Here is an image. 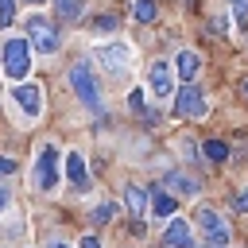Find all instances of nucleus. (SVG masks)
<instances>
[{
  "label": "nucleus",
  "instance_id": "obj_1",
  "mask_svg": "<svg viewBox=\"0 0 248 248\" xmlns=\"http://www.w3.org/2000/svg\"><path fill=\"white\" fill-rule=\"evenodd\" d=\"M31 39H8L4 43V70H8V78H16V81H23L27 78V70H31Z\"/></svg>",
  "mask_w": 248,
  "mask_h": 248
},
{
  "label": "nucleus",
  "instance_id": "obj_2",
  "mask_svg": "<svg viewBox=\"0 0 248 248\" xmlns=\"http://www.w3.org/2000/svg\"><path fill=\"white\" fill-rule=\"evenodd\" d=\"M70 85H74V93H78L89 108H101V93H97V81H93V74H89V62H78V66L70 70Z\"/></svg>",
  "mask_w": 248,
  "mask_h": 248
},
{
  "label": "nucleus",
  "instance_id": "obj_3",
  "mask_svg": "<svg viewBox=\"0 0 248 248\" xmlns=\"http://www.w3.org/2000/svg\"><path fill=\"white\" fill-rule=\"evenodd\" d=\"M27 39H31V46H35L39 54H54V50H58V35H54V27H50L43 16H31V19H27Z\"/></svg>",
  "mask_w": 248,
  "mask_h": 248
},
{
  "label": "nucleus",
  "instance_id": "obj_4",
  "mask_svg": "<svg viewBox=\"0 0 248 248\" xmlns=\"http://www.w3.org/2000/svg\"><path fill=\"white\" fill-rule=\"evenodd\" d=\"M198 229L205 232L209 248H225V244H229V225H225L221 213H213V209H198Z\"/></svg>",
  "mask_w": 248,
  "mask_h": 248
},
{
  "label": "nucleus",
  "instance_id": "obj_5",
  "mask_svg": "<svg viewBox=\"0 0 248 248\" xmlns=\"http://www.w3.org/2000/svg\"><path fill=\"white\" fill-rule=\"evenodd\" d=\"M205 93L198 85H182L174 93V116H205Z\"/></svg>",
  "mask_w": 248,
  "mask_h": 248
},
{
  "label": "nucleus",
  "instance_id": "obj_6",
  "mask_svg": "<svg viewBox=\"0 0 248 248\" xmlns=\"http://www.w3.org/2000/svg\"><path fill=\"white\" fill-rule=\"evenodd\" d=\"M35 182H39V190H50V186L58 182V151H54V147H43V151H39Z\"/></svg>",
  "mask_w": 248,
  "mask_h": 248
},
{
  "label": "nucleus",
  "instance_id": "obj_7",
  "mask_svg": "<svg viewBox=\"0 0 248 248\" xmlns=\"http://www.w3.org/2000/svg\"><path fill=\"white\" fill-rule=\"evenodd\" d=\"M97 58H101V66H105L108 74H120V70H128L132 50H128L124 43H108V46H101V50H97Z\"/></svg>",
  "mask_w": 248,
  "mask_h": 248
},
{
  "label": "nucleus",
  "instance_id": "obj_8",
  "mask_svg": "<svg viewBox=\"0 0 248 248\" xmlns=\"http://www.w3.org/2000/svg\"><path fill=\"white\" fill-rule=\"evenodd\" d=\"M147 85H151V93H155V97H170V93H174V74H170V62H151Z\"/></svg>",
  "mask_w": 248,
  "mask_h": 248
},
{
  "label": "nucleus",
  "instance_id": "obj_9",
  "mask_svg": "<svg viewBox=\"0 0 248 248\" xmlns=\"http://www.w3.org/2000/svg\"><path fill=\"white\" fill-rule=\"evenodd\" d=\"M12 93H16V105H19V108H23L31 120L43 112V93H39V85H31V81H19Z\"/></svg>",
  "mask_w": 248,
  "mask_h": 248
},
{
  "label": "nucleus",
  "instance_id": "obj_10",
  "mask_svg": "<svg viewBox=\"0 0 248 248\" xmlns=\"http://www.w3.org/2000/svg\"><path fill=\"white\" fill-rule=\"evenodd\" d=\"M163 244L167 248H190V225L178 221V217H170L167 221V232H163Z\"/></svg>",
  "mask_w": 248,
  "mask_h": 248
},
{
  "label": "nucleus",
  "instance_id": "obj_11",
  "mask_svg": "<svg viewBox=\"0 0 248 248\" xmlns=\"http://www.w3.org/2000/svg\"><path fill=\"white\" fill-rule=\"evenodd\" d=\"M163 182H167L174 194H182V198H194V194L202 190V186H198V178H194V174H182V170H170Z\"/></svg>",
  "mask_w": 248,
  "mask_h": 248
},
{
  "label": "nucleus",
  "instance_id": "obj_12",
  "mask_svg": "<svg viewBox=\"0 0 248 248\" xmlns=\"http://www.w3.org/2000/svg\"><path fill=\"white\" fill-rule=\"evenodd\" d=\"M198 66H202V58H198L194 50H182V54L174 58V70H178V78H182V81H190V78L198 74Z\"/></svg>",
  "mask_w": 248,
  "mask_h": 248
},
{
  "label": "nucleus",
  "instance_id": "obj_13",
  "mask_svg": "<svg viewBox=\"0 0 248 248\" xmlns=\"http://www.w3.org/2000/svg\"><path fill=\"white\" fill-rule=\"evenodd\" d=\"M170 213H174V198H170V194H163V190H155V194H151V217L170 221Z\"/></svg>",
  "mask_w": 248,
  "mask_h": 248
},
{
  "label": "nucleus",
  "instance_id": "obj_14",
  "mask_svg": "<svg viewBox=\"0 0 248 248\" xmlns=\"http://www.w3.org/2000/svg\"><path fill=\"white\" fill-rule=\"evenodd\" d=\"M81 8H85V0H54V12H58L62 23H74L81 16Z\"/></svg>",
  "mask_w": 248,
  "mask_h": 248
},
{
  "label": "nucleus",
  "instance_id": "obj_15",
  "mask_svg": "<svg viewBox=\"0 0 248 248\" xmlns=\"http://www.w3.org/2000/svg\"><path fill=\"white\" fill-rule=\"evenodd\" d=\"M66 174H70V182L85 186V159H81L78 151H70V155H66Z\"/></svg>",
  "mask_w": 248,
  "mask_h": 248
},
{
  "label": "nucleus",
  "instance_id": "obj_16",
  "mask_svg": "<svg viewBox=\"0 0 248 248\" xmlns=\"http://www.w3.org/2000/svg\"><path fill=\"white\" fill-rule=\"evenodd\" d=\"M124 205H128L132 213H143V209H147V194H143L140 186H124Z\"/></svg>",
  "mask_w": 248,
  "mask_h": 248
},
{
  "label": "nucleus",
  "instance_id": "obj_17",
  "mask_svg": "<svg viewBox=\"0 0 248 248\" xmlns=\"http://www.w3.org/2000/svg\"><path fill=\"white\" fill-rule=\"evenodd\" d=\"M202 151H205V159H209V163H225V159H229L225 140H205V143H202Z\"/></svg>",
  "mask_w": 248,
  "mask_h": 248
},
{
  "label": "nucleus",
  "instance_id": "obj_18",
  "mask_svg": "<svg viewBox=\"0 0 248 248\" xmlns=\"http://www.w3.org/2000/svg\"><path fill=\"white\" fill-rule=\"evenodd\" d=\"M136 19H140V23H151V19H155V4H151V0H140V4H136Z\"/></svg>",
  "mask_w": 248,
  "mask_h": 248
},
{
  "label": "nucleus",
  "instance_id": "obj_19",
  "mask_svg": "<svg viewBox=\"0 0 248 248\" xmlns=\"http://www.w3.org/2000/svg\"><path fill=\"white\" fill-rule=\"evenodd\" d=\"M112 213H116V205H108V202H105V205H97V209H93V221H97V225H108V221H112Z\"/></svg>",
  "mask_w": 248,
  "mask_h": 248
},
{
  "label": "nucleus",
  "instance_id": "obj_20",
  "mask_svg": "<svg viewBox=\"0 0 248 248\" xmlns=\"http://www.w3.org/2000/svg\"><path fill=\"white\" fill-rule=\"evenodd\" d=\"M12 16H16V0H0V27H12Z\"/></svg>",
  "mask_w": 248,
  "mask_h": 248
},
{
  "label": "nucleus",
  "instance_id": "obj_21",
  "mask_svg": "<svg viewBox=\"0 0 248 248\" xmlns=\"http://www.w3.org/2000/svg\"><path fill=\"white\" fill-rule=\"evenodd\" d=\"M89 27H93V31H112V27H116V16H97Z\"/></svg>",
  "mask_w": 248,
  "mask_h": 248
},
{
  "label": "nucleus",
  "instance_id": "obj_22",
  "mask_svg": "<svg viewBox=\"0 0 248 248\" xmlns=\"http://www.w3.org/2000/svg\"><path fill=\"white\" fill-rule=\"evenodd\" d=\"M232 209H236V213H248V190H240V194L232 198Z\"/></svg>",
  "mask_w": 248,
  "mask_h": 248
},
{
  "label": "nucleus",
  "instance_id": "obj_23",
  "mask_svg": "<svg viewBox=\"0 0 248 248\" xmlns=\"http://www.w3.org/2000/svg\"><path fill=\"white\" fill-rule=\"evenodd\" d=\"M229 4H232V12H236V16H248V0H229Z\"/></svg>",
  "mask_w": 248,
  "mask_h": 248
},
{
  "label": "nucleus",
  "instance_id": "obj_24",
  "mask_svg": "<svg viewBox=\"0 0 248 248\" xmlns=\"http://www.w3.org/2000/svg\"><path fill=\"white\" fill-rule=\"evenodd\" d=\"M12 170H16V163H12V159H4V155H0V174H12Z\"/></svg>",
  "mask_w": 248,
  "mask_h": 248
},
{
  "label": "nucleus",
  "instance_id": "obj_25",
  "mask_svg": "<svg viewBox=\"0 0 248 248\" xmlns=\"http://www.w3.org/2000/svg\"><path fill=\"white\" fill-rule=\"evenodd\" d=\"M81 248H101V240L97 236H81Z\"/></svg>",
  "mask_w": 248,
  "mask_h": 248
},
{
  "label": "nucleus",
  "instance_id": "obj_26",
  "mask_svg": "<svg viewBox=\"0 0 248 248\" xmlns=\"http://www.w3.org/2000/svg\"><path fill=\"white\" fill-rule=\"evenodd\" d=\"M4 205H8V190L0 186V209H4Z\"/></svg>",
  "mask_w": 248,
  "mask_h": 248
},
{
  "label": "nucleus",
  "instance_id": "obj_27",
  "mask_svg": "<svg viewBox=\"0 0 248 248\" xmlns=\"http://www.w3.org/2000/svg\"><path fill=\"white\" fill-rule=\"evenodd\" d=\"M240 89H244V97H248V78H244V85H240Z\"/></svg>",
  "mask_w": 248,
  "mask_h": 248
},
{
  "label": "nucleus",
  "instance_id": "obj_28",
  "mask_svg": "<svg viewBox=\"0 0 248 248\" xmlns=\"http://www.w3.org/2000/svg\"><path fill=\"white\" fill-rule=\"evenodd\" d=\"M27 4H43V0H27Z\"/></svg>",
  "mask_w": 248,
  "mask_h": 248
},
{
  "label": "nucleus",
  "instance_id": "obj_29",
  "mask_svg": "<svg viewBox=\"0 0 248 248\" xmlns=\"http://www.w3.org/2000/svg\"><path fill=\"white\" fill-rule=\"evenodd\" d=\"M50 248H66V244H50Z\"/></svg>",
  "mask_w": 248,
  "mask_h": 248
}]
</instances>
